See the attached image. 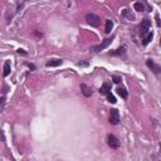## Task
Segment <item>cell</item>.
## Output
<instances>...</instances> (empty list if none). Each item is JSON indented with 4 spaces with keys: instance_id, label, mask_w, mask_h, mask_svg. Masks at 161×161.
Masks as SVG:
<instances>
[{
    "instance_id": "obj_17",
    "label": "cell",
    "mask_w": 161,
    "mask_h": 161,
    "mask_svg": "<svg viewBox=\"0 0 161 161\" xmlns=\"http://www.w3.org/2000/svg\"><path fill=\"white\" fill-rule=\"evenodd\" d=\"M107 100H108V101H110V102H111V103H116V102H117V101H116V97H115V96H113V94H112V93H111V92H110V93H108V94H107Z\"/></svg>"
},
{
    "instance_id": "obj_12",
    "label": "cell",
    "mask_w": 161,
    "mask_h": 161,
    "mask_svg": "<svg viewBox=\"0 0 161 161\" xmlns=\"http://www.w3.org/2000/svg\"><path fill=\"white\" fill-rule=\"evenodd\" d=\"M113 28V22L111 20V19H107L106 20V27H104V32L107 33V34H110L111 30H112Z\"/></svg>"
},
{
    "instance_id": "obj_14",
    "label": "cell",
    "mask_w": 161,
    "mask_h": 161,
    "mask_svg": "<svg viewBox=\"0 0 161 161\" xmlns=\"http://www.w3.org/2000/svg\"><path fill=\"white\" fill-rule=\"evenodd\" d=\"M152 38H154V33H152V32H150L149 34H147L146 37L143 38V42H142V44H143V45H147V44H149L151 40H152Z\"/></svg>"
},
{
    "instance_id": "obj_19",
    "label": "cell",
    "mask_w": 161,
    "mask_h": 161,
    "mask_svg": "<svg viewBox=\"0 0 161 161\" xmlns=\"http://www.w3.org/2000/svg\"><path fill=\"white\" fill-rule=\"evenodd\" d=\"M4 104H5V96L1 97V110L4 108Z\"/></svg>"
},
{
    "instance_id": "obj_15",
    "label": "cell",
    "mask_w": 161,
    "mask_h": 161,
    "mask_svg": "<svg viewBox=\"0 0 161 161\" xmlns=\"http://www.w3.org/2000/svg\"><path fill=\"white\" fill-rule=\"evenodd\" d=\"M110 54H111V55H125V54H126V48L122 47V48L117 49L116 52H111Z\"/></svg>"
},
{
    "instance_id": "obj_2",
    "label": "cell",
    "mask_w": 161,
    "mask_h": 161,
    "mask_svg": "<svg viewBox=\"0 0 161 161\" xmlns=\"http://www.w3.org/2000/svg\"><path fill=\"white\" fill-rule=\"evenodd\" d=\"M151 28V20H149V19H143L142 23H141V30H140V34L142 35L143 38L146 37L147 34H149V30Z\"/></svg>"
},
{
    "instance_id": "obj_10",
    "label": "cell",
    "mask_w": 161,
    "mask_h": 161,
    "mask_svg": "<svg viewBox=\"0 0 161 161\" xmlns=\"http://www.w3.org/2000/svg\"><path fill=\"white\" fill-rule=\"evenodd\" d=\"M62 63H63V61L62 59H53V61H49L47 62V67H58V65H61Z\"/></svg>"
},
{
    "instance_id": "obj_20",
    "label": "cell",
    "mask_w": 161,
    "mask_h": 161,
    "mask_svg": "<svg viewBox=\"0 0 161 161\" xmlns=\"http://www.w3.org/2000/svg\"><path fill=\"white\" fill-rule=\"evenodd\" d=\"M18 53H19V54H20V53H22V54H27V52H24L23 49H18Z\"/></svg>"
},
{
    "instance_id": "obj_4",
    "label": "cell",
    "mask_w": 161,
    "mask_h": 161,
    "mask_svg": "<svg viewBox=\"0 0 161 161\" xmlns=\"http://www.w3.org/2000/svg\"><path fill=\"white\" fill-rule=\"evenodd\" d=\"M112 40H113V37L112 38H108V39H104V40L101 44L92 47V51H93V52H101V51H103V49H106L108 45L112 43Z\"/></svg>"
},
{
    "instance_id": "obj_13",
    "label": "cell",
    "mask_w": 161,
    "mask_h": 161,
    "mask_svg": "<svg viewBox=\"0 0 161 161\" xmlns=\"http://www.w3.org/2000/svg\"><path fill=\"white\" fill-rule=\"evenodd\" d=\"M9 73H10V62L6 61L4 63V72H3V75H4V77H8Z\"/></svg>"
},
{
    "instance_id": "obj_3",
    "label": "cell",
    "mask_w": 161,
    "mask_h": 161,
    "mask_svg": "<svg viewBox=\"0 0 161 161\" xmlns=\"http://www.w3.org/2000/svg\"><path fill=\"white\" fill-rule=\"evenodd\" d=\"M107 142H108V146L111 147V149H113V150H116L120 147V141H118V139L115 135L112 133H110L107 136Z\"/></svg>"
},
{
    "instance_id": "obj_11",
    "label": "cell",
    "mask_w": 161,
    "mask_h": 161,
    "mask_svg": "<svg viewBox=\"0 0 161 161\" xmlns=\"http://www.w3.org/2000/svg\"><path fill=\"white\" fill-rule=\"evenodd\" d=\"M117 93L121 96V98H123V100H126L127 96H129V92L125 87H118L117 88Z\"/></svg>"
},
{
    "instance_id": "obj_6",
    "label": "cell",
    "mask_w": 161,
    "mask_h": 161,
    "mask_svg": "<svg viewBox=\"0 0 161 161\" xmlns=\"http://www.w3.org/2000/svg\"><path fill=\"white\" fill-rule=\"evenodd\" d=\"M120 122V112L116 108H112L110 112V123L111 125H117Z\"/></svg>"
},
{
    "instance_id": "obj_21",
    "label": "cell",
    "mask_w": 161,
    "mask_h": 161,
    "mask_svg": "<svg viewBox=\"0 0 161 161\" xmlns=\"http://www.w3.org/2000/svg\"><path fill=\"white\" fill-rule=\"evenodd\" d=\"M156 19H157V25L160 27V25H161V22H160V19H159V15H156Z\"/></svg>"
},
{
    "instance_id": "obj_22",
    "label": "cell",
    "mask_w": 161,
    "mask_h": 161,
    "mask_svg": "<svg viewBox=\"0 0 161 161\" xmlns=\"http://www.w3.org/2000/svg\"><path fill=\"white\" fill-rule=\"evenodd\" d=\"M160 47H161V42H160Z\"/></svg>"
},
{
    "instance_id": "obj_5",
    "label": "cell",
    "mask_w": 161,
    "mask_h": 161,
    "mask_svg": "<svg viewBox=\"0 0 161 161\" xmlns=\"http://www.w3.org/2000/svg\"><path fill=\"white\" fill-rule=\"evenodd\" d=\"M146 65H147V67H149L150 69L155 74H157V75L161 74V65H159L157 63H155L154 61H151V59H147V61H146Z\"/></svg>"
},
{
    "instance_id": "obj_8",
    "label": "cell",
    "mask_w": 161,
    "mask_h": 161,
    "mask_svg": "<svg viewBox=\"0 0 161 161\" xmlns=\"http://www.w3.org/2000/svg\"><path fill=\"white\" fill-rule=\"evenodd\" d=\"M110 91H111V84L108 83V82H104L102 86H101V88H100V93L101 94H108L110 93Z\"/></svg>"
},
{
    "instance_id": "obj_16",
    "label": "cell",
    "mask_w": 161,
    "mask_h": 161,
    "mask_svg": "<svg viewBox=\"0 0 161 161\" xmlns=\"http://www.w3.org/2000/svg\"><path fill=\"white\" fill-rule=\"evenodd\" d=\"M133 8H135V10H137V11H143L145 10V4H143V3H135Z\"/></svg>"
},
{
    "instance_id": "obj_1",
    "label": "cell",
    "mask_w": 161,
    "mask_h": 161,
    "mask_svg": "<svg viewBox=\"0 0 161 161\" xmlns=\"http://www.w3.org/2000/svg\"><path fill=\"white\" fill-rule=\"evenodd\" d=\"M86 20H87V23L91 25V27L97 28V27H100L101 25V18L98 15L93 14V13H90V14L86 15Z\"/></svg>"
},
{
    "instance_id": "obj_7",
    "label": "cell",
    "mask_w": 161,
    "mask_h": 161,
    "mask_svg": "<svg viewBox=\"0 0 161 161\" xmlns=\"http://www.w3.org/2000/svg\"><path fill=\"white\" fill-rule=\"evenodd\" d=\"M81 90H82V93H83L84 97H91V96H92V90L87 86V84L82 83V84H81Z\"/></svg>"
},
{
    "instance_id": "obj_9",
    "label": "cell",
    "mask_w": 161,
    "mask_h": 161,
    "mask_svg": "<svg viewBox=\"0 0 161 161\" xmlns=\"http://www.w3.org/2000/svg\"><path fill=\"white\" fill-rule=\"evenodd\" d=\"M122 18H125L126 20H130V22L135 20V15L131 13V10H129V9H125L122 11Z\"/></svg>"
},
{
    "instance_id": "obj_18",
    "label": "cell",
    "mask_w": 161,
    "mask_h": 161,
    "mask_svg": "<svg viewBox=\"0 0 161 161\" xmlns=\"http://www.w3.org/2000/svg\"><path fill=\"white\" fill-rule=\"evenodd\" d=\"M112 79H113L115 83H120V82L122 81V78H121V77H118V75H113V77H112Z\"/></svg>"
}]
</instances>
